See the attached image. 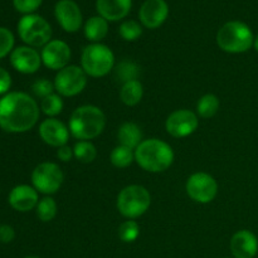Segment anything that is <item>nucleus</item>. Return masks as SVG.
<instances>
[{
    "label": "nucleus",
    "mask_w": 258,
    "mask_h": 258,
    "mask_svg": "<svg viewBox=\"0 0 258 258\" xmlns=\"http://www.w3.org/2000/svg\"><path fill=\"white\" fill-rule=\"evenodd\" d=\"M73 154L78 161L83 164H90L97 156V150L91 141H78L73 148Z\"/></svg>",
    "instance_id": "393cba45"
},
{
    "label": "nucleus",
    "mask_w": 258,
    "mask_h": 258,
    "mask_svg": "<svg viewBox=\"0 0 258 258\" xmlns=\"http://www.w3.org/2000/svg\"><path fill=\"white\" fill-rule=\"evenodd\" d=\"M110 160L111 164L116 168H127L135 160V151L123 145H118L111 151Z\"/></svg>",
    "instance_id": "b1692460"
},
{
    "label": "nucleus",
    "mask_w": 258,
    "mask_h": 258,
    "mask_svg": "<svg viewBox=\"0 0 258 258\" xmlns=\"http://www.w3.org/2000/svg\"><path fill=\"white\" fill-rule=\"evenodd\" d=\"M15 238V231L12 226H0V242L3 243H10Z\"/></svg>",
    "instance_id": "f704fd0d"
},
{
    "label": "nucleus",
    "mask_w": 258,
    "mask_h": 258,
    "mask_svg": "<svg viewBox=\"0 0 258 258\" xmlns=\"http://www.w3.org/2000/svg\"><path fill=\"white\" fill-rule=\"evenodd\" d=\"M39 120V106L24 92H9L0 98V127L7 133H27Z\"/></svg>",
    "instance_id": "f257e3e1"
},
{
    "label": "nucleus",
    "mask_w": 258,
    "mask_h": 258,
    "mask_svg": "<svg viewBox=\"0 0 258 258\" xmlns=\"http://www.w3.org/2000/svg\"><path fill=\"white\" fill-rule=\"evenodd\" d=\"M71 48L66 42L59 39L50 40L48 44L43 47L40 57L45 67L49 70L60 71L67 67L71 59Z\"/></svg>",
    "instance_id": "f8f14e48"
},
{
    "label": "nucleus",
    "mask_w": 258,
    "mask_h": 258,
    "mask_svg": "<svg viewBox=\"0 0 258 258\" xmlns=\"http://www.w3.org/2000/svg\"><path fill=\"white\" fill-rule=\"evenodd\" d=\"M253 47L256 48V50L258 52V34H257V37L254 38V42H253Z\"/></svg>",
    "instance_id": "e433bc0d"
},
{
    "label": "nucleus",
    "mask_w": 258,
    "mask_h": 258,
    "mask_svg": "<svg viewBox=\"0 0 258 258\" xmlns=\"http://www.w3.org/2000/svg\"><path fill=\"white\" fill-rule=\"evenodd\" d=\"M139 72H140L139 66L134 62H127V60H123L116 67V77L122 82V85L130 82V81L138 80Z\"/></svg>",
    "instance_id": "cd10ccee"
},
{
    "label": "nucleus",
    "mask_w": 258,
    "mask_h": 258,
    "mask_svg": "<svg viewBox=\"0 0 258 258\" xmlns=\"http://www.w3.org/2000/svg\"><path fill=\"white\" fill-rule=\"evenodd\" d=\"M14 35L9 29L0 27V59L9 54L14 47Z\"/></svg>",
    "instance_id": "7c9ffc66"
},
{
    "label": "nucleus",
    "mask_w": 258,
    "mask_h": 258,
    "mask_svg": "<svg viewBox=\"0 0 258 258\" xmlns=\"http://www.w3.org/2000/svg\"><path fill=\"white\" fill-rule=\"evenodd\" d=\"M144 96V87L140 81L134 80L123 83L120 90V100L126 106H136Z\"/></svg>",
    "instance_id": "4be33fe9"
},
{
    "label": "nucleus",
    "mask_w": 258,
    "mask_h": 258,
    "mask_svg": "<svg viewBox=\"0 0 258 258\" xmlns=\"http://www.w3.org/2000/svg\"><path fill=\"white\" fill-rule=\"evenodd\" d=\"M12 87V76L7 70L0 67V95H5Z\"/></svg>",
    "instance_id": "72a5a7b5"
},
{
    "label": "nucleus",
    "mask_w": 258,
    "mask_h": 258,
    "mask_svg": "<svg viewBox=\"0 0 258 258\" xmlns=\"http://www.w3.org/2000/svg\"><path fill=\"white\" fill-rule=\"evenodd\" d=\"M135 161L150 173H163L174 161V151L169 144L159 139H148L135 149Z\"/></svg>",
    "instance_id": "f03ea898"
},
{
    "label": "nucleus",
    "mask_w": 258,
    "mask_h": 258,
    "mask_svg": "<svg viewBox=\"0 0 258 258\" xmlns=\"http://www.w3.org/2000/svg\"><path fill=\"white\" fill-rule=\"evenodd\" d=\"M139 236H140V227H139L138 222L133 221V219L125 221L118 227V237L125 243H133L138 239Z\"/></svg>",
    "instance_id": "c85d7f7f"
},
{
    "label": "nucleus",
    "mask_w": 258,
    "mask_h": 258,
    "mask_svg": "<svg viewBox=\"0 0 258 258\" xmlns=\"http://www.w3.org/2000/svg\"><path fill=\"white\" fill-rule=\"evenodd\" d=\"M198 116L190 110H176L166 118L165 128L173 138H186L198 128Z\"/></svg>",
    "instance_id": "9b49d317"
},
{
    "label": "nucleus",
    "mask_w": 258,
    "mask_h": 258,
    "mask_svg": "<svg viewBox=\"0 0 258 258\" xmlns=\"http://www.w3.org/2000/svg\"><path fill=\"white\" fill-rule=\"evenodd\" d=\"M106 126V116L100 107L85 105L77 107L70 118V133L80 141H88L102 134Z\"/></svg>",
    "instance_id": "7ed1b4c3"
},
{
    "label": "nucleus",
    "mask_w": 258,
    "mask_h": 258,
    "mask_svg": "<svg viewBox=\"0 0 258 258\" xmlns=\"http://www.w3.org/2000/svg\"><path fill=\"white\" fill-rule=\"evenodd\" d=\"M117 139L120 145L135 150L143 143V133L141 128L134 122H125L118 127Z\"/></svg>",
    "instance_id": "aec40b11"
},
{
    "label": "nucleus",
    "mask_w": 258,
    "mask_h": 258,
    "mask_svg": "<svg viewBox=\"0 0 258 258\" xmlns=\"http://www.w3.org/2000/svg\"><path fill=\"white\" fill-rule=\"evenodd\" d=\"M19 37L28 47H44L50 42L52 28L44 18L35 14L24 15L18 23Z\"/></svg>",
    "instance_id": "0eeeda50"
},
{
    "label": "nucleus",
    "mask_w": 258,
    "mask_h": 258,
    "mask_svg": "<svg viewBox=\"0 0 258 258\" xmlns=\"http://www.w3.org/2000/svg\"><path fill=\"white\" fill-rule=\"evenodd\" d=\"M168 15L169 7L165 0H146L139 12L141 24L149 29H156L163 25Z\"/></svg>",
    "instance_id": "4468645a"
},
{
    "label": "nucleus",
    "mask_w": 258,
    "mask_h": 258,
    "mask_svg": "<svg viewBox=\"0 0 258 258\" xmlns=\"http://www.w3.org/2000/svg\"><path fill=\"white\" fill-rule=\"evenodd\" d=\"M10 63L18 72L33 75L39 70L42 64V57L33 47L23 45L13 50L10 54Z\"/></svg>",
    "instance_id": "2eb2a0df"
},
{
    "label": "nucleus",
    "mask_w": 258,
    "mask_h": 258,
    "mask_svg": "<svg viewBox=\"0 0 258 258\" xmlns=\"http://www.w3.org/2000/svg\"><path fill=\"white\" fill-rule=\"evenodd\" d=\"M38 202H39L38 191L35 190L34 186L25 185V184L17 185L9 194V204L12 208L23 213L37 208Z\"/></svg>",
    "instance_id": "a211bd4d"
},
{
    "label": "nucleus",
    "mask_w": 258,
    "mask_h": 258,
    "mask_svg": "<svg viewBox=\"0 0 258 258\" xmlns=\"http://www.w3.org/2000/svg\"><path fill=\"white\" fill-rule=\"evenodd\" d=\"M131 4V0H97L96 8L103 19L107 22H117L130 13Z\"/></svg>",
    "instance_id": "6ab92c4d"
},
{
    "label": "nucleus",
    "mask_w": 258,
    "mask_h": 258,
    "mask_svg": "<svg viewBox=\"0 0 258 258\" xmlns=\"http://www.w3.org/2000/svg\"><path fill=\"white\" fill-rule=\"evenodd\" d=\"M63 180L64 175L62 169L55 163H49V161L40 163L39 165L35 166L32 173V183L35 190L47 196L57 193L62 186Z\"/></svg>",
    "instance_id": "6e6552de"
},
{
    "label": "nucleus",
    "mask_w": 258,
    "mask_h": 258,
    "mask_svg": "<svg viewBox=\"0 0 258 258\" xmlns=\"http://www.w3.org/2000/svg\"><path fill=\"white\" fill-rule=\"evenodd\" d=\"M120 35L127 42H134L143 34V28L135 20H126L120 25Z\"/></svg>",
    "instance_id": "c756f323"
},
{
    "label": "nucleus",
    "mask_w": 258,
    "mask_h": 258,
    "mask_svg": "<svg viewBox=\"0 0 258 258\" xmlns=\"http://www.w3.org/2000/svg\"><path fill=\"white\" fill-rule=\"evenodd\" d=\"M54 83H52L50 81H48L47 78H40L37 80L32 85V91L37 97H40L43 100L47 96L52 95L53 91H54Z\"/></svg>",
    "instance_id": "2f4dec72"
},
{
    "label": "nucleus",
    "mask_w": 258,
    "mask_h": 258,
    "mask_svg": "<svg viewBox=\"0 0 258 258\" xmlns=\"http://www.w3.org/2000/svg\"><path fill=\"white\" fill-rule=\"evenodd\" d=\"M219 106H221L219 98L213 93H207L203 97L199 98L197 103V112L201 117L211 118L218 112Z\"/></svg>",
    "instance_id": "5701e85b"
},
{
    "label": "nucleus",
    "mask_w": 258,
    "mask_h": 258,
    "mask_svg": "<svg viewBox=\"0 0 258 258\" xmlns=\"http://www.w3.org/2000/svg\"><path fill=\"white\" fill-rule=\"evenodd\" d=\"M186 194L194 202L201 204L211 203L218 193V183L207 173H196L186 181Z\"/></svg>",
    "instance_id": "9d476101"
},
{
    "label": "nucleus",
    "mask_w": 258,
    "mask_h": 258,
    "mask_svg": "<svg viewBox=\"0 0 258 258\" xmlns=\"http://www.w3.org/2000/svg\"><path fill=\"white\" fill-rule=\"evenodd\" d=\"M73 156H75V154H73V149H71L68 145H63L60 146V148H58L57 158L59 159L60 161H63V163L70 161Z\"/></svg>",
    "instance_id": "c9c22d12"
},
{
    "label": "nucleus",
    "mask_w": 258,
    "mask_h": 258,
    "mask_svg": "<svg viewBox=\"0 0 258 258\" xmlns=\"http://www.w3.org/2000/svg\"><path fill=\"white\" fill-rule=\"evenodd\" d=\"M108 33L107 20L102 17H92L86 22L85 24V37L90 42L98 43L105 39Z\"/></svg>",
    "instance_id": "412c9836"
},
{
    "label": "nucleus",
    "mask_w": 258,
    "mask_h": 258,
    "mask_svg": "<svg viewBox=\"0 0 258 258\" xmlns=\"http://www.w3.org/2000/svg\"><path fill=\"white\" fill-rule=\"evenodd\" d=\"M25 258H39V257H34V256H29V257H25Z\"/></svg>",
    "instance_id": "4c0bfd02"
},
{
    "label": "nucleus",
    "mask_w": 258,
    "mask_h": 258,
    "mask_svg": "<svg viewBox=\"0 0 258 258\" xmlns=\"http://www.w3.org/2000/svg\"><path fill=\"white\" fill-rule=\"evenodd\" d=\"M151 204V196L143 185H127L117 196V211L125 218L135 219L146 213Z\"/></svg>",
    "instance_id": "423d86ee"
},
{
    "label": "nucleus",
    "mask_w": 258,
    "mask_h": 258,
    "mask_svg": "<svg viewBox=\"0 0 258 258\" xmlns=\"http://www.w3.org/2000/svg\"><path fill=\"white\" fill-rule=\"evenodd\" d=\"M229 246L234 258H254L258 252V238L248 229H242L233 234Z\"/></svg>",
    "instance_id": "f3484780"
},
{
    "label": "nucleus",
    "mask_w": 258,
    "mask_h": 258,
    "mask_svg": "<svg viewBox=\"0 0 258 258\" xmlns=\"http://www.w3.org/2000/svg\"><path fill=\"white\" fill-rule=\"evenodd\" d=\"M254 37L251 28L243 22H228L217 33V44L223 52L238 54L244 53L253 45Z\"/></svg>",
    "instance_id": "20e7f679"
},
{
    "label": "nucleus",
    "mask_w": 258,
    "mask_h": 258,
    "mask_svg": "<svg viewBox=\"0 0 258 258\" xmlns=\"http://www.w3.org/2000/svg\"><path fill=\"white\" fill-rule=\"evenodd\" d=\"M43 0H13L15 9L23 14H32L42 4Z\"/></svg>",
    "instance_id": "473e14b6"
},
{
    "label": "nucleus",
    "mask_w": 258,
    "mask_h": 258,
    "mask_svg": "<svg viewBox=\"0 0 258 258\" xmlns=\"http://www.w3.org/2000/svg\"><path fill=\"white\" fill-rule=\"evenodd\" d=\"M87 85V75L82 67L68 64L63 70L58 71L54 78V88L58 95L64 97L77 96L85 90Z\"/></svg>",
    "instance_id": "1a4fd4ad"
},
{
    "label": "nucleus",
    "mask_w": 258,
    "mask_h": 258,
    "mask_svg": "<svg viewBox=\"0 0 258 258\" xmlns=\"http://www.w3.org/2000/svg\"><path fill=\"white\" fill-rule=\"evenodd\" d=\"M115 64L112 50L101 43H92L83 49L81 67L90 77H103L108 75Z\"/></svg>",
    "instance_id": "39448f33"
},
{
    "label": "nucleus",
    "mask_w": 258,
    "mask_h": 258,
    "mask_svg": "<svg viewBox=\"0 0 258 258\" xmlns=\"http://www.w3.org/2000/svg\"><path fill=\"white\" fill-rule=\"evenodd\" d=\"M39 136L47 145L53 148H60L67 145L70 138V128L54 117L43 121L39 126Z\"/></svg>",
    "instance_id": "dca6fc26"
},
{
    "label": "nucleus",
    "mask_w": 258,
    "mask_h": 258,
    "mask_svg": "<svg viewBox=\"0 0 258 258\" xmlns=\"http://www.w3.org/2000/svg\"><path fill=\"white\" fill-rule=\"evenodd\" d=\"M55 18L60 27L68 33H75L82 25V13L73 0H60L54 9Z\"/></svg>",
    "instance_id": "ddd939ff"
},
{
    "label": "nucleus",
    "mask_w": 258,
    "mask_h": 258,
    "mask_svg": "<svg viewBox=\"0 0 258 258\" xmlns=\"http://www.w3.org/2000/svg\"><path fill=\"white\" fill-rule=\"evenodd\" d=\"M40 110L49 117H54V116L59 115L63 110V100L60 95L52 93V95L43 98L42 102H40Z\"/></svg>",
    "instance_id": "bb28decb"
},
{
    "label": "nucleus",
    "mask_w": 258,
    "mask_h": 258,
    "mask_svg": "<svg viewBox=\"0 0 258 258\" xmlns=\"http://www.w3.org/2000/svg\"><path fill=\"white\" fill-rule=\"evenodd\" d=\"M37 216L42 222H50L57 216V203L50 197L40 199L37 204Z\"/></svg>",
    "instance_id": "a878e982"
},
{
    "label": "nucleus",
    "mask_w": 258,
    "mask_h": 258,
    "mask_svg": "<svg viewBox=\"0 0 258 258\" xmlns=\"http://www.w3.org/2000/svg\"><path fill=\"white\" fill-rule=\"evenodd\" d=\"M254 258H256V257H254Z\"/></svg>",
    "instance_id": "58836bf2"
}]
</instances>
